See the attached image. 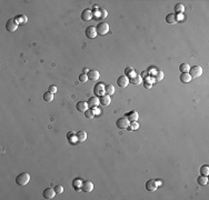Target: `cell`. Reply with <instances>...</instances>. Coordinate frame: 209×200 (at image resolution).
<instances>
[{"label": "cell", "instance_id": "cell-28", "mask_svg": "<svg viewBox=\"0 0 209 200\" xmlns=\"http://www.w3.org/2000/svg\"><path fill=\"white\" fill-rule=\"evenodd\" d=\"M175 11H176V13H183L185 11V7L184 5H181V3H178V5H176L175 6Z\"/></svg>", "mask_w": 209, "mask_h": 200}, {"label": "cell", "instance_id": "cell-23", "mask_svg": "<svg viewBox=\"0 0 209 200\" xmlns=\"http://www.w3.org/2000/svg\"><path fill=\"white\" fill-rule=\"evenodd\" d=\"M105 92L106 94L108 96H111V94H115V87L112 85H107V86H105Z\"/></svg>", "mask_w": 209, "mask_h": 200}, {"label": "cell", "instance_id": "cell-24", "mask_svg": "<svg viewBox=\"0 0 209 200\" xmlns=\"http://www.w3.org/2000/svg\"><path fill=\"white\" fill-rule=\"evenodd\" d=\"M192 78L190 77L189 74H181L180 75V81L184 82V83H187V82H190V80H191Z\"/></svg>", "mask_w": 209, "mask_h": 200}, {"label": "cell", "instance_id": "cell-15", "mask_svg": "<svg viewBox=\"0 0 209 200\" xmlns=\"http://www.w3.org/2000/svg\"><path fill=\"white\" fill-rule=\"evenodd\" d=\"M141 81H142V78H141V76L140 75H136V74L133 72V75L130 76V80H129V82H131L133 85H139Z\"/></svg>", "mask_w": 209, "mask_h": 200}, {"label": "cell", "instance_id": "cell-33", "mask_svg": "<svg viewBox=\"0 0 209 200\" xmlns=\"http://www.w3.org/2000/svg\"><path fill=\"white\" fill-rule=\"evenodd\" d=\"M135 72V70H133V68H131V67H127L126 70H125V76H131V74H133Z\"/></svg>", "mask_w": 209, "mask_h": 200}, {"label": "cell", "instance_id": "cell-3", "mask_svg": "<svg viewBox=\"0 0 209 200\" xmlns=\"http://www.w3.org/2000/svg\"><path fill=\"white\" fill-rule=\"evenodd\" d=\"M203 69L200 67V66H194V67H190L189 69V74L191 78H198L200 76L203 75Z\"/></svg>", "mask_w": 209, "mask_h": 200}, {"label": "cell", "instance_id": "cell-26", "mask_svg": "<svg viewBox=\"0 0 209 200\" xmlns=\"http://www.w3.org/2000/svg\"><path fill=\"white\" fill-rule=\"evenodd\" d=\"M155 81H161L164 79V72L161 70H158L156 74H155V77H153Z\"/></svg>", "mask_w": 209, "mask_h": 200}, {"label": "cell", "instance_id": "cell-36", "mask_svg": "<svg viewBox=\"0 0 209 200\" xmlns=\"http://www.w3.org/2000/svg\"><path fill=\"white\" fill-rule=\"evenodd\" d=\"M48 91L51 92V94H55V92H57V87L52 85V86H50V87L48 88Z\"/></svg>", "mask_w": 209, "mask_h": 200}, {"label": "cell", "instance_id": "cell-11", "mask_svg": "<svg viewBox=\"0 0 209 200\" xmlns=\"http://www.w3.org/2000/svg\"><path fill=\"white\" fill-rule=\"evenodd\" d=\"M128 83H129V79H128V77L125 75L120 76V77L118 78V80H117V85L120 88H126L127 86H128Z\"/></svg>", "mask_w": 209, "mask_h": 200}, {"label": "cell", "instance_id": "cell-16", "mask_svg": "<svg viewBox=\"0 0 209 200\" xmlns=\"http://www.w3.org/2000/svg\"><path fill=\"white\" fill-rule=\"evenodd\" d=\"M87 103H88L89 108H96L100 102H99V98H97V97H91V98H89L88 99Z\"/></svg>", "mask_w": 209, "mask_h": 200}, {"label": "cell", "instance_id": "cell-38", "mask_svg": "<svg viewBox=\"0 0 209 200\" xmlns=\"http://www.w3.org/2000/svg\"><path fill=\"white\" fill-rule=\"evenodd\" d=\"M74 135H75V133H74V132H68V135H67V138H68V140H71V139H72V137H74Z\"/></svg>", "mask_w": 209, "mask_h": 200}, {"label": "cell", "instance_id": "cell-25", "mask_svg": "<svg viewBox=\"0 0 209 200\" xmlns=\"http://www.w3.org/2000/svg\"><path fill=\"white\" fill-rule=\"evenodd\" d=\"M198 183H199L200 186H205V185H207V183H208V178H207V176L200 175V177L198 178Z\"/></svg>", "mask_w": 209, "mask_h": 200}, {"label": "cell", "instance_id": "cell-21", "mask_svg": "<svg viewBox=\"0 0 209 200\" xmlns=\"http://www.w3.org/2000/svg\"><path fill=\"white\" fill-rule=\"evenodd\" d=\"M166 21L167 24H170V25H174L177 22V19H176V15L175 13H169L166 16Z\"/></svg>", "mask_w": 209, "mask_h": 200}, {"label": "cell", "instance_id": "cell-37", "mask_svg": "<svg viewBox=\"0 0 209 200\" xmlns=\"http://www.w3.org/2000/svg\"><path fill=\"white\" fill-rule=\"evenodd\" d=\"M144 87L146 88V89H150L152 87V83L150 81H148V80H145L144 82Z\"/></svg>", "mask_w": 209, "mask_h": 200}, {"label": "cell", "instance_id": "cell-20", "mask_svg": "<svg viewBox=\"0 0 209 200\" xmlns=\"http://www.w3.org/2000/svg\"><path fill=\"white\" fill-rule=\"evenodd\" d=\"M87 139V133L85 131H78L76 133V140L78 142H83Z\"/></svg>", "mask_w": 209, "mask_h": 200}, {"label": "cell", "instance_id": "cell-13", "mask_svg": "<svg viewBox=\"0 0 209 200\" xmlns=\"http://www.w3.org/2000/svg\"><path fill=\"white\" fill-rule=\"evenodd\" d=\"M126 118L129 119V121H137L139 119V115L136 110H131L126 115Z\"/></svg>", "mask_w": 209, "mask_h": 200}, {"label": "cell", "instance_id": "cell-31", "mask_svg": "<svg viewBox=\"0 0 209 200\" xmlns=\"http://www.w3.org/2000/svg\"><path fill=\"white\" fill-rule=\"evenodd\" d=\"M200 174H201L203 176H208V174H209L208 166H203V167L200 168Z\"/></svg>", "mask_w": 209, "mask_h": 200}, {"label": "cell", "instance_id": "cell-29", "mask_svg": "<svg viewBox=\"0 0 209 200\" xmlns=\"http://www.w3.org/2000/svg\"><path fill=\"white\" fill-rule=\"evenodd\" d=\"M85 115H86V118L92 119L95 117V110L94 109H87V111L85 112Z\"/></svg>", "mask_w": 209, "mask_h": 200}, {"label": "cell", "instance_id": "cell-14", "mask_svg": "<svg viewBox=\"0 0 209 200\" xmlns=\"http://www.w3.org/2000/svg\"><path fill=\"white\" fill-rule=\"evenodd\" d=\"M87 76H88V79H90L91 81H96V80L99 79V76L100 75H99V72L97 70H89Z\"/></svg>", "mask_w": 209, "mask_h": 200}, {"label": "cell", "instance_id": "cell-12", "mask_svg": "<svg viewBox=\"0 0 209 200\" xmlns=\"http://www.w3.org/2000/svg\"><path fill=\"white\" fill-rule=\"evenodd\" d=\"M92 17H94V13L89 9H85L81 12V19H83V21H89V20L92 19Z\"/></svg>", "mask_w": 209, "mask_h": 200}, {"label": "cell", "instance_id": "cell-19", "mask_svg": "<svg viewBox=\"0 0 209 200\" xmlns=\"http://www.w3.org/2000/svg\"><path fill=\"white\" fill-rule=\"evenodd\" d=\"M95 17L97 19H105L107 17V10L106 9H99L98 11H95Z\"/></svg>", "mask_w": 209, "mask_h": 200}, {"label": "cell", "instance_id": "cell-22", "mask_svg": "<svg viewBox=\"0 0 209 200\" xmlns=\"http://www.w3.org/2000/svg\"><path fill=\"white\" fill-rule=\"evenodd\" d=\"M189 69H190V66L188 63H181V65L179 66V70H180L181 74H188V72H189Z\"/></svg>", "mask_w": 209, "mask_h": 200}, {"label": "cell", "instance_id": "cell-30", "mask_svg": "<svg viewBox=\"0 0 209 200\" xmlns=\"http://www.w3.org/2000/svg\"><path fill=\"white\" fill-rule=\"evenodd\" d=\"M15 19L17 20V22H18V24H26V22H27V17L24 16V15L18 16V17H16Z\"/></svg>", "mask_w": 209, "mask_h": 200}, {"label": "cell", "instance_id": "cell-34", "mask_svg": "<svg viewBox=\"0 0 209 200\" xmlns=\"http://www.w3.org/2000/svg\"><path fill=\"white\" fill-rule=\"evenodd\" d=\"M87 80H88V76L86 75V74L79 75V81L80 82H87Z\"/></svg>", "mask_w": 209, "mask_h": 200}, {"label": "cell", "instance_id": "cell-6", "mask_svg": "<svg viewBox=\"0 0 209 200\" xmlns=\"http://www.w3.org/2000/svg\"><path fill=\"white\" fill-rule=\"evenodd\" d=\"M116 126H117L119 129H127V128L130 126V121H129V119L126 118V117H122V118H119L117 120Z\"/></svg>", "mask_w": 209, "mask_h": 200}, {"label": "cell", "instance_id": "cell-17", "mask_svg": "<svg viewBox=\"0 0 209 200\" xmlns=\"http://www.w3.org/2000/svg\"><path fill=\"white\" fill-rule=\"evenodd\" d=\"M99 102L101 103L102 106L107 107L110 105V102H111V99H110V96H108V94H103L101 96L100 98H99Z\"/></svg>", "mask_w": 209, "mask_h": 200}, {"label": "cell", "instance_id": "cell-9", "mask_svg": "<svg viewBox=\"0 0 209 200\" xmlns=\"http://www.w3.org/2000/svg\"><path fill=\"white\" fill-rule=\"evenodd\" d=\"M81 190L83 192H91L94 190V183L90 180H86L81 183Z\"/></svg>", "mask_w": 209, "mask_h": 200}, {"label": "cell", "instance_id": "cell-39", "mask_svg": "<svg viewBox=\"0 0 209 200\" xmlns=\"http://www.w3.org/2000/svg\"><path fill=\"white\" fill-rule=\"evenodd\" d=\"M88 71H89L88 69H86V68L83 69V74H86V75H87V74H88Z\"/></svg>", "mask_w": 209, "mask_h": 200}, {"label": "cell", "instance_id": "cell-10", "mask_svg": "<svg viewBox=\"0 0 209 200\" xmlns=\"http://www.w3.org/2000/svg\"><path fill=\"white\" fill-rule=\"evenodd\" d=\"M56 194L55 189H51V188H46L44 191H42V197L44 199H52Z\"/></svg>", "mask_w": 209, "mask_h": 200}, {"label": "cell", "instance_id": "cell-32", "mask_svg": "<svg viewBox=\"0 0 209 200\" xmlns=\"http://www.w3.org/2000/svg\"><path fill=\"white\" fill-rule=\"evenodd\" d=\"M140 126L137 124V121H131V126H130V128H128V130H137L138 128H139Z\"/></svg>", "mask_w": 209, "mask_h": 200}, {"label": "cell", "instance_id": "cell-8", "mask_svg": "<svg viewBox=\"0 0 209 200\" xmlns=\"http://www.w3.org/2000/svg\"><path fill=\"white\" fill-rule=\"evenodd\" d=\"M85 33H86L87 38H89V39H95V38L97 37L96 27H94V26H89V27H87L86 30H85Z\"/></svg>", "mask_w": 209, "mask_h": 200}, {"label": "cell", "instance_id": "cell-18", "mask_svg": "<svg viewBox=\"0 0 209 200\" xmlns=\"http://www.w3.org/2000/svg\"><path fill=\"white\" fill-rule=\"evenodd\" d=\"M76 108L79 110V111H81V112H86L89 107H88V103H87V102H85V101H79V102L76 105Z\"/></svg>", "mask_w": 209, "mask_h": 200}, {"label": "cell", "instance_id": "cell-1", "mask_svg": "<svg viewBox=\"0 0 209 200\" xmlns=\"http://www.w3.org/2000/svg\"><path fill=\"white\" fill-rule=\"evenodd\" d=\"M30 180V175L28 172H21L20 175H18L16 177V183L18 186H26Z\"/></svg>", "mask_w": 209, "mask_h": 200}, {"label": "cell", "instance_id": "cell-5", "mask_svg": "<svg viewBox=\"0 0 209 200\" xmlns=\"http://www.w3.org/2000/svg\"><path fill=\"white\" fill-rule=\"evenodd\" d=\"M94 92H95L96 97H101L103 94H106L105 92V83L103 82H97L95 88H94Z\"/></svg>", "mask_w": 209, "mask_h": 200}, {"label": "cell", "instance_id": "cell-7", "mask_svg": "<svg viewBox=\"0 0 209 200\" xmlns=\"http://www.w3.org/2000/svg\"><path fill=\"white\" fill-rule=\"evenodd\" d=\"M146 189L150 192H153L158 189V182L156 181L155 179H149L148 181L146 182Z\"/></svg>", "mask_w": 209, "mask_h": 200}, {"label": "cell", "instance_id": "cell-2", "mask_svg": "<svg viewBox=\"0 0 209 200\" xmlns=\"http://www.w3.org/2000/svg\"><path fill=\"white\" fill-rule=\"evenodd\" d=\"M96 30H97V35H100V36H105L106 33H108L109 31V25L107 22L102 21V22H99L97 27H96Z\"/></svg>", "mask_w": 209, "mask_h": 200}, {"label": "cell", "instance_id": "cell-4", "mask_svg": "<svg viewBox=\"0 0 209 200\" xmlns=\"http://www.w3.org/2000/svg\"><path fill=\"white\" fill-rule=\"evenodd\" d=\"M6 29L10 32L16 31V30L18 29V22H17V20H16L15 18L9 19L6 24Z\"/></svg>", "mask_w": 209, "mask_h": 200}, {"label": "cell", "instance_id": "cell-27", "mask_svg": "<svg viewBox=\"0 0 209 200\" xmlns=\"http://www.w3.org/2000/svg\"><path fill=\"white\" fill-rule=\"evenodd\" d=\"M44 101H47V102H50V101H52L53 100V94H51V92H46V94H44Z\"/></svg>", "mask_w": 209, "mask_h": 200}, {"label": "cell", "instance_id": "cell-35", "mask_svg": "<svg viewBox=\"0 0 209 200\" xmlns=\"http://www.w3.org/2000/svg\"><path fill=\"white\" fill-rule=\"evenodd\" d=\"M53 189H55V191H56V194H62V191H63V187H62V186H60V185H58V186H56V187L53 188Z\"/></svg>", "mask_w": 209, "mask_h": 200}]
</instances>
